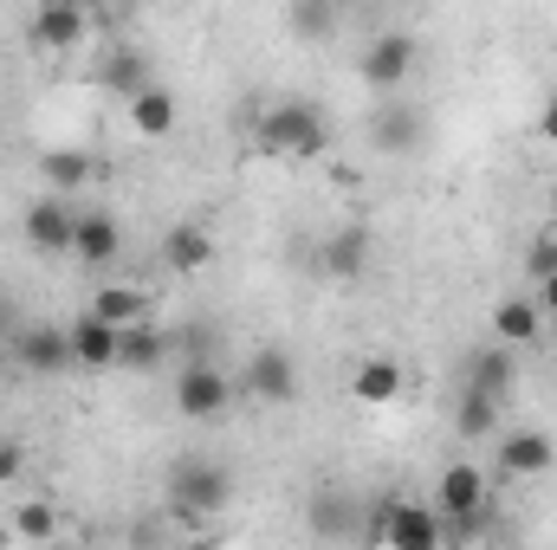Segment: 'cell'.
I'll return each instance as SVG.
<instances>
[{"label": "cell", "mask_w": 557, "mask_h": 550, "mask_svg": "<svg viewBox=\"0 0 557 550\" xmlns=\"http://www.w3.org/2000/svg\"><path fill=\"white\" fill-rule=\"evenodd\" d=\"M311 532H331V538H363V525L350 518V499H337V492H324V499L311 505Z\"/></svg>", "instance_id": "27"}, {"label": "cell", "mask_w": 557, "mask_h": 550, "mask_svg": "<svg viewBox=\"0 0 557 550\" xmlns=\"http://www.w3.org/2000/svg\"><path fill=\"white\" fill-rule=\"evenodd\" d=\"M91 311L124 330L131 317H149V291H143V285H98V291H91Z\"/></svg>", "instance_id": "24"}, {"label": "cell", "mask_w": 557, "mask_h": 550, "mask_svg": "<svg viewBox=\"0 0 557 550\" xmlns=\"http://www.w3.org/2000/svg\"><path fill=\"white\" fill-rule=\"evenodd\" d=\"M162 266L175 278H195L214 266V234L201 227V221H175L169 234H162Z\"/></svg>", "instance_id": "19"}, {"label": "cell", "mask_w": 557, "mask_h": 550, "mask_svg": "<svg viewBox=\"0 0 557 550\" xmlns=\"http://www.w3.org/2000/svg\"><path fill=\"white\" fill-rule=\"evenodd\" d=\"M91 175H98V162H91V149H78V142H59V149L39 155V182H46L52 195H78Z\"/></svg>", "instance_id": "22"}, {"label": "cell", "mask_w": 557, "mask_h": 550, "mask_svg": "<svg viewBox=\"0 0 557 550\" xmlns=\"http://www.w3.org/2000/svg\"><path fill=\"white\" fill-rule=\"evenodd\" d=\"M525 273H532V278L557 273V214L539 221V234H532V247H525Z\"/></svg>", "instance_id": "28"}, {"label": "cell", "mask_w": 557, "mask_h": 550, "mask_svg": "<svg viewBox=\"0 0 557 550\" xmlns=\"http://www.w3.org/2000/svg\"><path fill=\"white\" fill-rule=\"evenodd\" d=\"M20 479H26V440L0 434V486H20Z\"/></svg>", "instance_id": "29"}, {"label": "cell", "mask_w": 557, "mask_h": 550, "mask_svg": "<svg viewBox=\"0 0 557 550\" xmlns=\"http://www.w3.org/2000/svg\"><path fill=\"white\" fill-rule=\"evenodd\" d=\"M539 142H552L557 149V85H552V98L539 104Z\"/></svg>", "instance_id": "30"}, {"label": "cell", "mask_w": 557, "mask_h": 550, "mask_svg": "<svg viewBox=\"0 0 557 550\" xmlns=\"http://www.w3.org/2000/svg\"><path fill=\"white\" fill-rule=\"evenodd\" d=\"M234 389L253 402V409H292L298 402V357L285 350V343H260L253 357H247V370L234 376Z\"/></svg>", "instance_id": "4"}, {"label": "cell", "mask_w": 557, "mask_h": 550, "mask_svg": "<svg viewBox=\"0 0 557 550\" xmlns=\"http://www.w3.org/2000/svg\"><path fill=\"white\" fill-rule=\"evenodd\" d=\"M532 298H539V311H545V317H557V273L532 278Z\"/></svg>", "instance_id": "31"}, {"label": "cell", "mask_w": 557, "mask_h": 550, "mask_svg": "<svg viewBox=\"0 0 557 550\" xmlns=\"http://www.w3.org/2000/svg\"><path fill=\"white\" fill-rule=\"evenodd\" d=\"M253 142L285 162H318V155H331V117L311 98H278L253 117Z\"/></svg>", "instance_id": "1"}, {"label": "cell", "mask_w": 557, "mask_h": 550, "mask_svg": "<svg viewBox=\"0 0 557 550\" xmlns=\"http://www.w3.org/2000/svg\"><path fill=\"white\" fill-rule=\"evenodd\" d=\"M416 59H421V46L409 39V33H376V39L363 46L357 72H363V85H370L376 98H389V91H403V85H409Z\"/></svg>", "instance_id": "8"}, {"label": "cell", "mask_w": 557, "mask_h": 550, "mask_svg": "<svg viewBox=\"0 0 557 550\" xmlns=\"http://www.w3.org/2000/svg\"><path fill=\"white\" fill-rule=\"evenodd\" d=\"M545 214H557V182L545 188Z\"/></svg>", "instance_id": "33"}, {"label": "cell", "mask_w": 557, "mask_h": 550, "mask_svg": "<svg viewBox=\"0 0 557 550\" xmlns=\"http://www.w3.org/2000/svg\"><path fill=\"white\" fill-rule=\"evenodd\" d=\"M227 499H234V473H227L221 460L182 453V460L169 466V505H175V512H188V518H208V512H221Z\"/></svg>", "instance_id": "3"}, {"label": "cell", "mask_w": 557, "mask_h": 550, "mask_svg": "<svg viewBox=\"0 0 557 550\" xmlns=\"http://www.w3.org/2000/svg\"><path fill=\"white\" fill-rule=\"evenodd\" d=\"M65 330H72V363H78V370H117V324H111V317H98V311L85 304Z\"/></svg>", "instance_id": "16"}, {"label": "cell", "mask_w": 557, "mask_h": 550, "mask_svg": "<svg viewBox=\"0 0 557 550\" xmlns=\"http://www.w3.org/2000/svg\"><path fill=\"white\" fill-rule=\"evenodd\" d=\"M421 130H428V117H421L416 104H396V91L383 98V111L370 117V142L383 149V155H409L421 142Z\"/></svg>", "instance_id": "21"}, {"label": "cell", "mask_w": 557, "mask_h": 550, "mask_svg": "<svg viewBox=\"0 0 557 550\" xmlns=\"http://www.w3.org/2000/svg\"><path fill=\"white\" fill-rule=\"evenodd\" d=\"M91 33V13L78 0H39L33 20H26V46L33 52H78Z\"/></svg>", "instance_id": "10"}, {"label": "cell", "mask_w": 557, "mask_h": 550, "mask_svg": "<svg viewBox=\"0 0 557 550\" xmlns=\"http://www.w3.org/2000/svg\"><path fill=\"white\" fill-rule=\"evenodd\" d=\"M7 357H13V370H26V376H65V370H78L65 324H20V330L7 337Z\"/></svg>", "instance_id": "6"}, {"label": "cell", "mask_w": 557, "mask_h": 550, "mask_svg": "<svg viewBox=\"0 0 557 550\" xmlns=\"http://www.w3.org/2000/svg\"><path fill=\"white\" fill-rule=\"evenodd\" d=\"M143 85H149V59H143L137 46H117V52L104 59V91H117V98H137Z\"/></svg>", "instance_id": "25"}, {"label": "cell", "mask_w": 557, "mask_h": 550, "mask_svg": "<svg viewBox=\"0 0 557 550\" xmlns=\"http://www.w3.org/2000/svg\"><path fill=\"white\" fill-rule=\"evenodd\" d=\"M370 253H376V240H370V227H337L324 247H318V273L337 278V285H350V278L370 273Z\"/></svg>", "instance_id": "18"}, {"label": "cell", "mask_w": 557, "mask_h": 550, "mask_svg": "<svg viewBox=\"0 0 557 550\" xmlns=\"http://www.w3.org/2000/svg\"><path fill=\"white\" fill-rule=\"evenodd\" d=\"M486 324H493V337H499V343H512V350H539L552 317L539 311V298H532V291H512V298H499V304H493V317H486Z\"/></svg>", "instance_id": "14"}, {"label": "cell", "mask_w": 557, "mask_h": 550, "mask_svg": "<svg viewBox=\"0 0 557 550\" xmlns=\"http://www.w3.org/2000/svg\"><path fill=\"white\" fill-rule=\"evenodd\" d=\"M13 330H20V317H13V304H7V291H0V350H7Z\"/></svg>", "instance_id": "32"}, {"label": "cell", "mask_w": 557, "mask_h": 550, "mask_svg": "<svg viewBox=\"0 0 557 550\" xmlns=\"http://www.w3.org/2000/svg\"><path fill=\"white\" fill-rule=\"evenodd\" d=\"M493 460L506 479H545L557 466V440L545 427H499L493 434Z\"/></svg>", "instance_id": "9"}, {"label": "cell", "mask_w": 557, "mask_h": 550, "mask_svg": "<svg viewBox=\"0 0 557 550\" xmlns=\"http://www.w3.org/2000/svg\"><path fill=\"white\" fill-rule=\"evenodd\" d=\"M403 389H409V376H403L396 357H363V363L350 370V396H357L363 409H389V402H403Z\"/></svg>", "instance_id": "20"}, {"label": "cell", "mask_w": 557, "mask_h": 550, "mask_svg": "<svg viewBox=\"0 0 557 550\" xmlns=\"http://www.w3.org/2000/svg\"><path fill=\"white\" fill-rule=\"evenodd\" d=\"M234 402H240V389H234V376H227L221 363L188 357V363L175 370V414H182V421H221Z\"/></svg>", "instance_id": "5"}, {"label": "cell", "mask_w": 557, "mask_h": 550, "mask_svg": "<svg viewBox=\"0 0 557 550\" xmlns=\"http://www.w3.org/2000/svg\"><path fill=\"white\" fill-rule=\"evenodd\" d=\"M175 357V343H169V330L162 324H149V317H131L124 330H117V370H131V376H149V370H162Z\"/></svg>", "instance_id": "15"}, {"label": "cell", "mask_w": 557, "mask_h": 550, "mask_svg": "<svg viewBox=\"0 0 557 550\" xmlns=\"http://www.w3.org/2000/svg\"><path fill=\"white\" fill-rule=\"evenodd\" d=\"M363 538H376L383 550H441L447 545V525L428 499H403V492H383L370 505V525Z\"/></svg>", "instance_id": "2"}, {"label": "cell", "mask_w": 557, "mask_h": 550, "mask_svg": "<svg viewBox=\"0 0 557 550\" xmlns=\"http://www.w3.org/2000/svg\"><path fill=\"white\" fill-rule=\"evenodd\" d=\"M78 7H85V13H98V7H104V0H78Z\"/></svg>", "instance_id": "34"}, {"label": "cell", "mask_w": 557, "mask_h": 550, "mask_svg": "<svg viewBox=\"0 0 557 550\" xmlns=\"http://www.w3.org/2000/svg\"><path fill=\"white\" fill-rule=\"evenodd\" d=\"M72 221H78L72 195H52V188H46V195L26 208L20 234H26V247H33L39 260H59V253H72Z\"/></svg>", "instance_id": "11"}, {"label": "cell", "mask_w": 557, "mask_h": 550, "mask_svg": "<svg viewBox=\"0 0 557 550\" xmlns=\"http://www.w3.org/2000/svg\"><path fill=\"white\" fill-rule=\"evenodd\" d=\"M486 499H499V492H493L486 466H473V460H447V466L434 473V492H428V505L441 512V525H454V518L480 512Z\"/></svg>", "instance_id": "7"}, {"label": "cell", "mask_w": 557, "mask_h": 550, "mask_svg": "<svg viewBox=\"0 0 557 550\" xmlns=\"http://www.w3.org/2000/svg\"><path fill=\"white\" fill-rule=\"evenodd\" d=\"M460 383H467V389H486V396H499V402H506V396H512V383H519V350H512V343H499V337H493V343H480V350L467 357Z\"/></svg>", "instance_id": "17"}, {"label": "cell", "mask_w": 557, "mask_h": 550, "mask_svg": "<svg viewBox=\"0 0 557 550\" xmlns=\"http://www.w3.org/2000/svg\"><path fill=\"white\" fill-rule=\"evenodd\" d=\"M7 532H13V538H26V545H46V538H59V512H52L46 499H20Z\"/></svg>", "instance_id": "26"}, {"label": "cell", "mask_w": 557, "mask_h": 550, "mask_svg": "<svg viewBox=\"0 0 557 550\" xmlns=\"http://www.w3.org/2000/svg\"><path fill=\"white\" fill-rule=\"evenodd\" d=\"M499 396H486V389H467L460 383V396H454V434L467 440V447H480V440H493L499 434Z\"/></svg>", "instance_id": "23"}, {"label": "cell", "mask_w": 557, "mask_h": 550, "mask_svg": "<svg viewBox=\"0 0 557 550\" xmlns=\"http://www.w3.org/2000/svg\"><path fill=\"white\" fill-rule=\"evenodd\" d=\"M72 260L91 266V273L117 266L124 260V221L111 208H78V221H72Z\"/></svg>", "instance_id": "12"}, {"label": "cell", "mask_w": 557, "mask_h": 550, "mask_svg": "<svg viewBox=\"0 0 557 550\" xmlns=\"http://www.w3.org/2000/svg\"><path fill=\"white\" fill-rule=\"evenodd\" d=\"M124 124H131L143 142L175 137V124H182V98H175L169 85H156V78H149L137 98H124Z\"/></svg>", "instance_id": "13"}]
</instances>
